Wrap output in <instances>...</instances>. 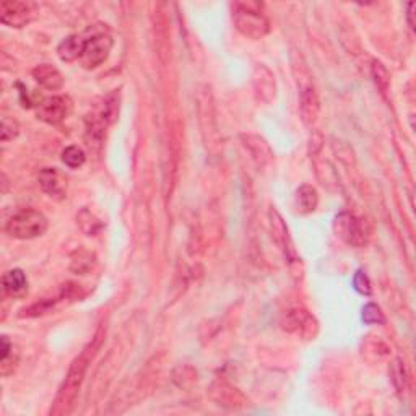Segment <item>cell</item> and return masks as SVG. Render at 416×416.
Returning <instances> with one entry per match:
<instances>
[{"mask_svg":"<svg viewBox=\"0 0 416 416\" xmlns=\"http://www.w3.org/2000/svg\"><path fill=\"white\" fill-rule=\"evenodd\" d=\"M333 231L343 243L353 248H364L368 244V229L359 218L350 212H342L335 217Z\"/></svg>","mask_w":416,"mask_h":416,"instance_id":"7","label":"cell"},{"mask_svg":"<svg viewBox=\"0 0 416 416\" xmlns=\"http://www.w3.org/2000/svg\"><path fill=\"white\" fill-rule=\"evenodd\" d=\"M62 162L70 169H78L87 162V155L77 145H70L62 152Z\"/></svg>","mask_w":416,"mask_h":416,"instance_id":"25","label":"cell"},{"mask_svg":"<svg viewBox=\"0 0 416 416\" xmlns=\"http://www.w3.org/2000/svg\"><path fill=\"white\" fill-rule=\"evenodd\" d=\"M389 375H390V380H392L394 387L397 389V392H405V389H407L408 385V374L402 359L395 358L392 363H390Z\"/></svg>","mask_w":416,"mask_h":416,"instance_id":"21","label":"cell"},{"mask_svg":"<svg viewBox=\"0 0 416 416\" xmlns=\"http://www.w3.org/2000/svg\"><path fill=\"white\" fill-rule=\"evenodd\" d=\"M39 8L34 2L22 0H5L0 5V18L5 27L23 28L38 18Z\"/></svg>","mask_w":416,"mask_h":416,"instance_id":"8","label":"cell"},{"mask_svg":"<svg viewBox=\"0 0 416 416\" xmlns=\"http://www.w3.org/2000/svg\"><path fill=\"white\" fill-rule=\"evenodd\" d=\"M20 134V125L15 119L3 116L2 117V142H10V140L17 138Z\"/></svg>","mask_w":416,"mask_h":416,"instance_id":"30","label":"cell"},{"mask_svg":"<svg viewBox=\"0 0 416 416\" xmlns=\"http://www.w3.org/2000/svg\"><path fill=\"white\" fill-rule=\"evenodd\" d=\"M371 75H373V80L380 94H384L385 96V93H387L390 88L389 70L385 69V65L380 62V60H373V65H371Z\"/></svg>","mask_w":416,"mask_h":416,"instance_id":"23","label":"cell"},{"mask_svg":"<svg viewBox=\"0 0 416 416\" xmlns=\"http://www.w3.org/2000/svg\"><path fill=\"white\" fill-rule=\"evenodd\" d=\"M72 113V99L69 96H51L43 99L36 106V116L43 122L57 125Z\"/></svg>","mask_w":416,"mask_h":416,"instance_id":"11","label":"cell"},{"mask_svg":"<svg viewBox=\"0 0 416 416\" xmlns=\"http://www.w3.org/2000/svg\"><path fill=\"white\" fill-rule=\"evenodd\" d=\"M268 223H270V229H272V236L275 239V243H277L278 248L282 249L285 259H287V262L289 264V268H293V265L301 267V259L296 252V248H294L293 244V239L289 236L288 227L285 224L282 215H280L273 207L268 210Z\"/></svg>","mask_w":416,"mask_h":416,"instance_id":"10","label":"cell"},{"mask_svg":"<svg viewBox=\"0 0 416 416\" xmlns=\"http://www.w3.org/2000/svg\"><path fill=\"white\" fill-rule=\"evenodd\" d=\"M197 109H199V122L202 129L203 142L207 145L210 152L215 153L220 148V132L217 125V117H215V106L212 92L208 87H202L197 94Z\"/></svg>","mask_w":416,"mask_h":416,"instance_id":"5","label":"cell"},{"mask_svg":"<svg viewBox=\"0 0 416 416\" xmlns=\"http://www.w3.org/2000/svg\"><path fill=\"white\" fill-rule=\"evenodd\" d=\"M314 168L319 182L322 184L325 189L330 190V192H337L340 189V179L332 164H330L327 159H322V162H314Z\"/></svg>","mask_w":416,"mask_h":416,"instance_id":"20","label":"cell"},{"mask_svg":"<svg viewBox=\"0 0 416 416\" xmlns=\"http://www.w3.org/2000/svg\"><path fill=\"white\" fill-rule=\"evenodd\" d=\"M332 150L333 153L337 155V158L340 162L347 164V166H352L357 162V158H354V152L352 148V145L345 142V140H340V138H332Z\"/></svg>","mask_w":416,"mask_h":416,"instance_id":"27","label":"cell"},{"mask_svg":"<svg viewBox=\"0 0 416 416\" xmlns=\"http://www.w3.org/2000/svg\"><path fill=\"white\" fill-rule=\"evenodd\" d=\"M77 223L82 231L87 234V236H94L103 229V223L94 217V213L89 212L88 208H83L82 212L77 215Z\"/></svg>","mask_w":416,"mask_h":416,"instance_id":"22","label":"cell"},{"mask_svg":"<svg viewBox=\"0 0 416 416\" xmlns=\"http://www.w3.org/2000/svg\"><path fill=\"white\" fill-rule=\"evenodd\" d=\"M113 38L109 33H96L92 38L85 39L83 54L80 57V62L85 69L93 70L104 64L109 57V52L113 49Z\"/></svg>","mask_w":416,"mask_h":416,"instance_id":"9","label":"cell"},{"mask_svg":"<svg viewBox=\"0 0 416 416\" xmlns=\"http://www.w3.org/2000/svg\"><path fill=\"white\" fill-rule=\"evenodd\" d=\"M31 75L39 87L51 89V92H56V89L64 87V75L51 64L38 65V67L33 69Z\"/></svg>","mask_w":416,"mask_h":416,"instance_id":"16","label":"cell"},{"mask_svg":"<svg viewBox=\"0 0 416 416\" xmlns=\"http://www.w3.org/2000/svg\"><path fill=\"white\" fill-rule=\"evenodd\" d=\"M85 48V39L80 36V34H72V36H67L62 43L57 46V56L64 62H73V60H78L83 54Z\"/></svg>","mask_w":416,"mask_h":416,"instance_id":"18","label":"cell"},{"mask_svg":"<svg viewBox=\"0 0 416 416\" xmlns=\"http://www.w3.org/2000/svg\"><path fill=\"white\" fill-rule=\"evenodd\" d=\"M3 293L12 298H22L28 292V278L23 270L13 268L3 273L2 277Z\"/></svg>","mask_w":416,"mask_h":416,"instance_id":"17","label":"cell"},{"mask_svg":"<svg viewBox=\"0 0 416 416\" xmlns=\"http://www.w3.org/2000/svg\"><path fill=\"white\" fill-rule=\"evenodd\" d=\"M208 399L212 400L215 405L222 407L224 410H231V412H238V410L249 408V399L241 392L238 387H234L233 384H229L224 379H217L210 384L208 387Z\"/></svg>","mask_w":416,"mask_h":416,"instance_id":"6","label":"cell"},{"mask_svg":"<svg viewBox=\"0 0 416 416\" xmlns=\"http://www.w3.org/2000/svg\"><path fill=\"white\" fill-rule=\"evenodd\" d=\"M48 218L33 208L20 210L5 224V233L15 239H34L48 231Z\"/></svg>","mask_w":416,"mask_h":416,"instance_id":"4","label":"cell"},{"mask_svg":"<svg viewBox=\"0 0 416 416\" xmlns=\"http://www.w3.org/2000/svg\"><path fill=\"white\" fill-rule=\"evenodd\" d=\"M294 202H296V208L299 213L308 215L315 212L319 205V195L317 190H315L313 185H301L296 190V197H294Z\"/></svg>","mask_w":416,"mask_h":416,"instance_id":"19","label":"cell"},{"mask_svg":"<svg viewBox=\"0 0 416 416\" xmlns=\"http://www.w3.org/2000/svg\"><path fill=\"white\" fill-rule=\"evenodd\" d=\"M77 298H80V288H77V285H69V287L62 288V292L59 293V296L44 298L41 301H38V303H34L33 306H29V308L23 309L22 314H20V317H28V319L41 317V315L51 314L52 310H56L60 301L77 299Z\"/></svg>","mask_w":416,"mask_h":416,"instance_id":"13","label":"cell"},{"mask_svg":"<svg viewBox=\"0 0 416 416\" xmlns=\"http://www.w3.org/2000/svg\"><path fill=\"white\" fill-rule=\"evenodd\" d=\"M241 143L245 148V152L249 153L250 159H252L255 166L259 169L267 168L273 159V152L270 148V145L267 143V140L260 135L255 134H243L239 137Z\"/></svg>","mask_w":416,"mask_h":416,"instance_id":"12","label":"cell"},{"mask_svg":"<svg viewBox=\"0 0 416 416\" xmlns=\"http://www.w3.org/2000/svg\"><path fill=\"white\" fill-rule=\"evenodd\" d=\"M292 64H293L294 80H296L298 93H299L301 119H303V122L308 125V127H310V125L317 122L319 114H320L319 94L315 92L313 75L309 72V67L308 64H306L304 57L301 56L299 52H293Z\"/></svg>","mask_w":416,"mask_h":416,"instance_id":"2","label":"cell"},{"mask_svg":"<svg viewBox=\"0 0 416 416\" xmlns=\"http://www.w3.org/2000/svg\"><path fill=\"white\" fill-rule=\"evenodd\" d=\"M39 185L51 199L62 200L67 197L69 179L57 168H44L39 171Z\"/></svg>","mask_w":416,"mask_h":416,"instance_id":"15","label":"cell"},{"mask_svg":"<svg viewBox=\"0 0 416 416\" xmlns=\"http://www.w3.org/2000/svg\"><path fill=\"white\" fill-rule=\"evenodd\" d=\"M308 314H309L308 310L301 309V308L289 310V313H287V315L283 317L282 327L285 330H288V332H299L301 325H303L306 315H308Z\"/></svg>","mask_w":416,"mask_h":416,"instance_id":"28","label":"cell"},{"mask_svg":"<svg viewBox=\"0 0 416 416\" xmlns=\"http://www.w3.org/2000/svg\"><path fill=\"white\" fill-rule=\"evenodd\" d=\"M174 382L182 389H190L194 384H197V371L190 366H179L174 369Z\"/></svg>","mask_w":416,"mask_h":416,"instance_id":"26","label":"cell"},{"mask_svg":"<svg viewBox=\"0 0 416 416\" xmlns=\"http://www.w3.org/2000/svg\"><path fill=\"white\" fill-rule=\"evenodd\" d=\"M353 287H354V289H357L358 293L364 294V296H369L371 292H373V288H371V282H369L368 275H366L364 272H361V270H358V272L354 273V277H353Z\"/></svg>","mask_w":416,"mask_h":416,"instance_id":"31","label":"cell"},{"mask_svg":"<svg viewBox=\"0 0 416 416\" xmlns=\"http://www.w3.org/2000/svg\"><path fill=\"white\" fill-rule=\"evenodd\" d=\"M363 320L366 324H384L385 322V317H384V313L380 310V308L378 304L374 303H369L364 306L363 309Z\"/></svg>","mask_w":416,"mask_h":416,"instance_id":"29","label":"cell"},{"mask_svg":"<svg viewBox=\"0 0 416 416\" xmlns=\"http://www.w3.org/2000/svg\"><path fill=\"white\" fill-rule=\"evenodd\" d=\"M413 8H415V3H408V24L410 28H415V22H413Z\"/></svg>","mask_w":416,"mask_h":416,"instance_id":"33","label":"cell"},{"mask_svg":"<svg viewBox=\"0 0 416 416\" xmlns=\"http://www.w3.org/2000/svg\"><path fill=\"white\" fill-rule=\"evenodd\" d=\"M252 85L255 96L259 101L265 104H270L277 96V82H275V75L270 72V69L264 64H257L254 67L252 73Z\"/></svg>","mask_w":416,"mask_h":416,"instance_id":"14","label":"cell"},{"mask_svg":"<svg viewBox=\"0 0 416 416\" xmlns=\"http://www.w3.org/2000/svg\"><path fill=\"white\" fill-rule=\"evenodd\" d=\"M94 265V255L87 252V250H78L73 254L72 264H70V270L77 275H85L93 268Z\"/></svg>","mask_w":416,"mask_h":416,"instance_id":"24","label":"cell"},{"mask_svg":"<svg viewBox=\"0 0 416 416\" xmlns=\"http://www.w3.org/2000/svg\"><path fill=\"white\" fill-rule=\"evenodd\" d=\"M103 337H104V332L103 330H99L93 342H89L88 347L85 348L77 358H75V361L69 369L67 378H65L62 385H60L57 397H56V400H54L51 415L62 416V415H69L70 412H72L75 407V402H77L80 389H82L85 374H87L89 363H92L94 354H96V352L99 350V345H101Z\"/></svg>","mask_w":416,"mask_h":416,"instance_id":"1","label":"cell"},{"mask_svg":"<svg viewBox=\"0 0 416 416\" xmlns=\"http://www.w3.org/2000/svg\"><path fill=\"white\" fill-rule=\"evenodd\" d=\"M233 22L243 36L262 39L270 33V22L262 12V5L255 2H236L233 3Z\"/></svg>","mask_w":416,"mask_h":416,"instance_id":"3","label":"cell"},{"mask_svg":"<svg viewBox=\"0 0 416 416\" xmlns=\"http://www.w3.org/2000/svg\"><path fill=\"white\" fill-rule=\"evenodd\" d=\"M322 142H324L322 134L315 130V132L313 134V137H310V143H309V147H310V150H309L310 158L317 157L319 152H320V148H322Z\"/></svg>","mask_w":416,"mask_h":416,"instance_id":"32","label":"cell"}]
</instances>
